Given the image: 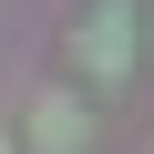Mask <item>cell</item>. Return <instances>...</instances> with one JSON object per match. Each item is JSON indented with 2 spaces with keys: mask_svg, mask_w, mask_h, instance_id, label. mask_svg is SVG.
<instances>
[{
  "mask_svg": "<svg viewBox=\"0 0 154 154\" xmlns=\"http://www.w3.org/2000/svg\"><path fill=\"white\" fill-rule=\"evenodd\" d=\"M0 154H11V144H0Z\"/></svg>",
  "mask_w": 154,
  "mask_h": 154,
  "instance_id": "obj_3",
  "label": "cell"
},
{
  "mask_svg": "<svg viewBox=\"0 0 154 154\" xmlns=\"http://www.w3.org/2000/svg\"><path fill=\"white\" fill-rule=\"evenodd\" d=\"M72 62H82V82H123V72H134V0H93Z\"/></svg>",
  "mask_w": 154,
  "mask_h": 154,
  "instance_id": "obj_1",
  "label": "cell"
},
{
  "mask_svg": "<svg viewBox=\"0 0 154 154\" xmlns=\"http://www.w3.org/2000/svg\"><path fill=\"white\" fill-rule=\"evenodd\" d=\"M31 144L41 154H82V103H72V93H41L31 103Z\"/></svg>",
  "mask_w": 154,
  "mask_h": 154,
  "instance_id": "obj_2",
  "label": "cell"
}]
</instances>
